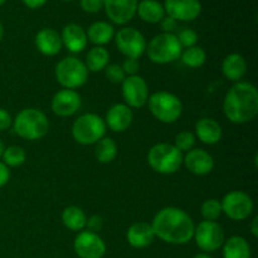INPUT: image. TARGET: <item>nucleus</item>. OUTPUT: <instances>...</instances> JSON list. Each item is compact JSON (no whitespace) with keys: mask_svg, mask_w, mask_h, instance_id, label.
<instances>
[{"mask_svg":"<svg viewBox=\"0 0 258 258\" xmlns=\"http://www.w3.org/2000/svg\"><path fill=\"white\" fill-rule=\"evenodd\" d=\"M151 227L155 237L165 243L185 244L194 236V224L191 217L185 211L176 207H165L155 214Z\"/></svg>","mask_w":258,"mask_h":258,"instance_id":"obj_1","label":"nucleus"},{"mask_svg":"<svg viewBox=\"0 0 258 258\" xmlns=\"http://www.w3.org/2000/svg\"><path fill=\"white\" fill-rule=\"evenodd\" d=\"M223 112L232 123L237 125L254 120L258 115V91L256 86L244 81L234 83L226 93Z\"/></svg>","mask_w":258,"mask_h":258,"instance_id":"obj_2","label":"nucleus"},{"mask_svg":"<svg viewBox=\"0 0 258 258\" xmlns=\"http://www.w3.org/2000/svg\"><path fill=\"white\" fill-rule=\"evenodd\" d=\"M13 128L19 138L35 141L44 138L49 130V120L38 108H23L13 120Z\"/></svg>","mask_w":258,"mask_h":258,"instance_id":"obj_3","label":"nucleus"},{"mask_svg":"<svg viewBox=\"0 0 258 258\" xmlns=\"http://www.w3.org/2000/svg\"><path fill=\"white\" fill-rule=\"evenodd\" d=\"M183 153L173 144L159 143L148 153V163L154 171L163 175L176 173L183 165Z\"/></svg>","mask_w":258,"mask_h":258,"instance_id":"obj_4","label":"nucleus"},{"mask_svg":"<svg viewBox=\"0 0 258 258\" xmlns=\"http://www.w3.org/2000/svg\"><path fill=\"white\" fill-rule=\"evenodd\" d=\"M149 110L151 115L163 123H174L183 113L180 98L168 91H158L149 96Z\"/></svg>","mask_w":258,"mask_h":258,"instance_id":"obj_5","label":"nucleus"},{"mask_svg":"<svg viewBox=\"0 0 258 258\" xmlns=\"http://www.w3.org/2000/svg\"><path fill=\"white\" fill-rule=\"evenodd\" d=\"M149 59L156 64H168L180 58L183 48L175 34L160 33L146 44Z\"/></svg>","mask_w":258,"mask_h":258,"instance_id":"obj_6","label":"nucleus"},{"mask_svg":"<svg viewBox=\"0 0 258 258\" xmlns=\"http://www.w3.org/2000/svg\"><path fill=\"white\" fill-rule=\"evenodd\" d=\"M105 120L96 113H85L72 125V138L81 145H95L106 135Z\"/></svg>","mask_w":258,"mask_h":258,"instance_id":"obj_7","label":"nucleus"},{"mask_svg":"<svg viewBox=\"0 0 258 258\" xmlns=\"http://www.w3.org/2000/svg\"><path fill=\"white\" fill-rule=\"evenodd\" d=\"M88 70L85 62L77 57H64L55 66V80L66 90H77L88 80Z\"/></svg>","mask_w":258,"mask_h":258,"instance_id":"obj_8","label":"nucleus"},{"mask_svg":"<svg viewBox=\"0 0 258 258\" xmlns=\"http://www.w3.org/2000/svg\"><path fill=\"white\" fill-rule=\"evenodd\" d=\"M193 238L196 243L204 253L214 252L223 246L226 241V234L222 226L217 222L202 221L194 229Z\"/></svg>","mask_w":258,"mask_h":258,"instance_id":"obj_9","label":"nucleus"},{"mask_svg":"<svg viewBox=\"0 0 258 258\" xmlns=\"http://www.w3.org/2000/svg\"><path fill=\"white\" fill-rule=\"evenodd\" d=\"M222 213L236 222L244 221L253 212V201L242 190H232L223 197L221 202Z\"/></svg>","mask_w":258,"mask_h":258,"instance_id":"obj_10","label":"nucleus"},{"mask_svg":"<svg viewBox=\"0 0 258 258\" xmlns=\"http://www.w3.org/2000/svg\"><path fill=\"white\" fill-rule=\"evenodd\" d=\"M115 43L117 49L126 58L139 59L146 50V39L140 30L133 27H125L115 34Z\"/></svg>","mask_w":258,"mask_h":258,"instance_id":"obj_11","label":"nucleus"},{"mask_svg":"<svg viewBox=\"0 0 258 258\" xmlns=\"http://www.w3.org/2000/svg\"><path fill=\"white\" fill-rule=\"evenodd\" d=\"M125 105L130 108H141L148 103L149 86L141 76H127L121 83Z\"/></svg>","mask_w":258,"mask_h":258,"instance_id":"obj_12","label":"nucleus"},{"mask_svg":"<svg viewBox=\"0 0 258 258\" xmlns=\"http://www.w3.org/2000/svg\"><path fill=\"white\" fill-rule=\"evenodd\" d=\"M73 249L80 258H102L106 253V243L97 233L82 231L76 236Z\"/></svg>","mask_w":258,"mask_h":258,"instance_id":"obj_13","label":"nucleus"},{"mask_svg":"<svg viewBox=\"0 0 258 258\" xmlns=\"http://www.w3.org/2000/svg\"><path fill=\"white\" fill-rule=\"evenodd\" d=\"M164 10L176 22H193L201 15V0H165Z\"/></svg>","mask_w":258,"mask_h":258,"instance_id":"obj_14","label":"nucleus"},{"mask_svg":"<svg viewBox=\"0 0 258 258\" xmlns=\"http://www.w3.org/2000/svg\"><path fill=\"white\" fill-rule=\"evenodd\" d=\"M139 0H103V9L111 23L125 25L135 18Z\"/></svg>","mask_w":258,"mask_h":258,"instance_id":"obj_15","label":"nucleus"},{"mask_svg":"<svg viewBox=\"0 0 258 258\" xmlns=\"http://www.w3.org/2000/svg\"><path fill=\"white\" fill-rule=\"evenodd\" d=\"M81 105L82 100L77 91L63 88L53 96L50 108L58 117H70L80 111Z\"/></svg>","mask_w":258,"mask_h":258,"instance_id":"obj_16","label":"nucleus"},{"mask_svg":"<svg viewBox=\"0 0 258 258\" xmlns=\"http://www.w3.org/2000/svg\"><path fill=\"white\" fill-rule=\"evenodd\" d=\"M183 164L191 174L198 176L208 175L214 168V159L204 149H191L183 156Z\"/></svg>","mask_w":258,"mask_h":258,"instance_id":"obj_17","label":"nucleus"},{"mask_svg":"<svg viewBox=\"0 0 258 258\" xmlns=\"http://www.w3.org/2000/svg\"><path fill=\"white\" fill-rule=\"evenodd\" d=\"M134 120L133 110L125 103H115L108 108L105 123L113 133H123L131 126Z\"/></svg>","mask_w":258,"mask_h":258,"instance_id":"obj_18","label":"nucleus"},{"mask_svg":"<svg viewBox=\"0 0 258 258\" xmlns=\"http://www.w3.org/2000/svg\"><path fill=\"white\" fill-rule=\"evenodd\" d=\"M60 39H62V44L73 54L83 52L88 43L86 30L76 23H70L63 28Z\"/></svg>","mask_w":258,"mask_h":258,"instance_id":"obj_19","label":"nucleus"},{"mask_svg":"<svg viewBox=\"0 0 258 258\" xmlns=\"http://www.w3.org/2000/svg\"><path fill=\"white\" fill-rule=\"evenodd\" d=\"M34 43L37 49L43 55H47V57L57 55L63 47L60 34L57 30L52 29V28H43V29H40L37 33V35H35Z\"/></svg>","mask_w":258,"mask_h":258,"instance_id":"obj_20","label":"nucleus"},{"mask_svg":"<svg viewBox=\"0 0 258 258\" xmlns=\"http://www.w3.org/2000/svg\"><path fill=\"white\" fill-rule=\"evenodd\" d=\"M128 244L134 248H146L150 246L155 239V233L151 227V223L148 222H136L131 224L126 233Z\"/></svg>","mask_w":258,"mask_h":258,"instance_id":"obj_21","label":"nucleus"},{"mask_svg":"<svg viewBox=\"0 0 258 258\" xmlns=\"http://www.w3.org/2000/svg\"><path fill=\"white\" fill-rule=\"evenodd\" d=\"M223 135L221 125L214 118L203 117L196 123V138L206 145H214L219 143Z\"/></svg>","mask_w":258,"mask_h":258,"instance_id":"obj_22","label":"nucleus"},{"mask_svg":"<svg viewBox=\"0 0 258 258\" xmlns=\"http://www.w3.org/2000/svg\"><path fill=\"white\" fill-rule=\"evenodd\" d=\"M222 73L231 82H239L247 73V62L243 55L231 53L222 62Z\"/></svg>","mask_w":258,"mask_h":258,"instance_id":"obj_23","label":"nucleus"},{"mask_svg":"<svg viewBox=\"0 0 258 258\" xmlns=\"http://www.w3.org/2000/svg\"><path fill=\"white\" fill-rule=\"evenodd\" d=\"M86 34H87V39L92 44H95V47H103V45L108 44L115 38L116 32L111 23L98 20V22L92 23L88 27Z\"/></svg>","mask_w":258,"mask_h":258,"instance_id":"obj_24","label":"nucleus"},{"mask_svg":"<svg viewBox=\"0 0 258 258\" xmlns=\"http://www.w3.org/2000/svg\"><path fill=\"white\" fill-rule=\"evenodd\" d=\"M136 14L148 24H158L165 17V10L158 0H141L138 4Z\"/></svg>","mask_w":258,"mask_h":258,"instance_id":"obj_25","label":"nucleus"},{"mask_svg":"<svg viewBox=\"0 0 258 258\" xmlns=\"http://www.w3.org/2000/svg\"><path fill=\"white\" fill-rule=\"evenodd\" d=\"M223 258H251V246L241 236H232L223 243Z\"/></svg>","mask_w":258,"mask_h":258,"instance_id":"obj_26","label":"nucleus"},{"mask_svg":"<svg viewBox=\"0 0 258 258\" xmlns=\"http://www.w3.org/2000/svg\"><path fill=\"white\" fill-rule=\"evenodd\" d=\"M62 223L72 232H82L87 224V216L77 206H70L63 209Z\"/></svg>","mask_w":258,"mask_h":258,"instance_id":"obj_27","label":"nucleus"},{"mask_svg":"<svg viewBox=\"0 0 258 258\" xmlns=\"http://www.w3.org/2000/svg\"><path fill=\"white\" fill-rule=\"evenodd\" d=\"M110 63V53L105 47H93L86 55L85 64L88 72H101Z\"/></svg>","mask_w":258,"mask_h":258,"instance_id":"obj_28","label":"nucleus"},{"mask_svg":"<svg viewBox=\"0 0 258 258\" xmlns=\"http://www.w3.org/2000/svg\"><path fill=\"white\" fill-rule=\"evenodd\" d=\"M95 145V156L98 163L110 164L117 156V145L111 138L105 136Z\"/></svg>","mask_w":258,"mask_h":258,"instance_id":"obj_29","label":"nucleus"},{"mask_svg":"<svg viewBox=\"0 0 258 258\" xmlns=\"http://www.w3.org/2000/svg\"><path fill=\"white\" fill-rule=\"evenodd\" d=\"M181 62L190 68H199L206 63L207 53L202 47L194 45V47L183 49L180 54Z\"/></svg>","mask_w":258,"mask_h":258,"instance_id":"obj_30","label":"nucleus"},{"mask_svg":"<svg viewBox=\"0 0 258 258\" xmlns=\"http://www.w3.org/2000/svg\"><path fill=\"white\" fill-rule=\"evenodd\" d=\"M3 163L8 166V168H18L22 166L27 160V154L22 146L12 145L8 146L3 151Z\"/></svg>","mask_w":258,"mask_h":258,"instance_id":"obj_31","label":"nucleus"},{"mask_svg":"<svg viewBox=\"0 0 258 258\" xmlns=\"http://www.w3.org/2000/svg\"><path fill=\"white\" fill-rule=\"evenodd\" d=\"M201 214L204 218V221L216 222L222 214L221 202L213 198L204 201L201 207Z\"/></svg>","mask_w":258,"mask_h":258,"instance_id":"obj_32","label":"nucleus"},{"mask_svg":"<svg viewBox=\"0 0 258 258\" xmlns=\"http://www.w3.org/2000/svg\"><path fill=\"white\" fill-rule=\"evenodd\" d=\"M197 138L193 133L190 131H180L178 135L175 136V140H174L173 145L178 149L181 153H188L189 150L194 149V145H196Z\"/></svg>","mask_w":258,"mask_h":258,"instance_id":"obj_33","label":"nucleus"},{"mask_svg":"<svg viewBox=\"0 0 258 258\" xmlns=\"http://www.w3.org/2000/svg\"><path fill=\"white\" fill-rule=\"evenodd\" d=\"M179 43H180L181 48L186 49V48H190L197 45L198 43V34H197L196 30L190 29V28H184L179 32V34L176 35Z\"/></svg>","mask_w":258,"mask_h":258,"instance_id":"obj_34","label":"nucleus"},{"mask_svg":"<svg viewBox=\"0 0 258 258\" xmlns=\"http://www.w3.org/2000/svg\"><path fill=\"white\" fill-rule=\"evenodd\" d=\"M103 71H105L106 78H107L110 82L115 83V85L122 83L123 80L127 77L120 64H108Z\"/></svg>","mask_w":258,"mask_h":258,"instance_id":"obj_35","label":"nucleus"},{"mask_svg":"<svg viewBox=\"0 0 258 258\" xmlns=\"http://www.w3.org/2000/svg\"><path fill=\"white\" fill-rule=\"evenodd\" d=\"M81 9L88 14H96L103 9V0H80Z\"/></svg>","mask_w":258,"mask_h":258,"instance_id":"obj_36","label":"nucleus"},{"mask_svg":"<svg viewBox=\"0 0 258 258\" xmlns=\"http://www.w3.org/2000/svg\"><path fill=\"white\" fill-rule=\"evenodd\" d=\"M121 67L126 76H135L140 70V63H139V59H135V58H126Z\"/></svg>","mask_w":258,"mask_h":258,"instance_id":"obj_37","label":"nucleus"},{"mask_svg":"<svg viewBox=\"0 0 258 258\" xmlns=\"http://www.w3.org/2000/svg\"><path fill=\"white\" fill-rule=\"evenodd\" d=\"M160 27H161V30H163V33H170V34H174V30H175L176 27H178V22L174 20L173 18L165 15V17L161 19Z\"/></svg>","mask_w":258,"mask_h":258,"instance_id":"obj_38","label":"nucleus"},{"mask_svg":"<svg viewBox=\"0 0 258 258\" xmlns=\"http://www.w3.org/2000/svg\"><path fill=\"white\" fill-rule=\"evenodd\" d=\"M103 226V221L100 216H92L90 218H87V231L93 232V233H97L98 231H101Z\"/></svg>","mask_w":258,"mask_h":258,"instance_id":"obj_39","label":"nucleus"},{"mask_svg":"<svg viewBox=\"0 0 258 258\" xmlns=\"http://www.w3.org/2000/svg\"><path fill=\"white\" fill-rule=\"evenodd\" d=\"M13 125V118L5 108L0 107V131H5Z\"/></svg>","mask_w":258,"mask_h":258,"instance_id":"obj_40","label":"nucleus"},{"mask_svg":"<svg viewBox=\"0 0 258 258\" xmlns=\"http://www.w3.org/2000/svg\"><path fill=\"white\" fill-rule=\"evenodd\" d=\"M10 179V170L3 161H0V188L5 186Z\"/></svg>","mask_w":258,"mask_h":258,"instance_id":"obj_41","label":"nucleus"},{"mask_svg":"<svg viewBox=\"0 0 258 258\" xmlns=\"http://www.w3.org/2000/svg\"><path fill=\"white\" fill-rule=\"evenodd\" d=\"M22 2L29 9H39L47 4L48 0H22Z\"/></svg>","mask_w":258,"mask_h":258,"instance_id":"obj_42","label":"nucleus"},{"mask_svg":"<svg viewBox=\"0 0 258 258\" xmlns=\"http://www.w3.org/2000/svg\"><path fill=\"white\" fill-rule=\"evenodd\" d=\"M251 233L254 238L258 237V217H254L251 223Z\"/></svg>","mask_w":258,"mask_h":258,"instance_id":"obj_43","label":"nucleus"},{"mask_svg":"<svg viewBox=\"0 0 258 258\" xmlns=\"http://www.w3.org/2000/svg\"><path fill=\"white\" fill-rule=\"evenodd\" d=\"M193 258H212L211 256H209L208 253H198V254H196V256H194Z\"/></svg>","mask_w":258,"mask_h":258,"instance_id":"obj_44","label":"nucleus"},{"mask_svg":"<svg viewBox=\"0 0 258 258\" xmlns=\"http://www.w3.org/2000/svg\"><path fill=\"white\" fill-rule=\"evenodd\" d=\"M3 38H4V27H3V24L0 23V42L3 40Z\"/></svg>","mask_w":258,"mask_h":258,"instance_id":"obj_45","label":"nucleus"},{"mask_svg":"<svg viewBox=\"0 0 258 258\" xmlns=\"http://www.w3.org/2000/svg\"><path fill=\"white\" fill-rule=\"evenodd\" d=\"M4 144H3L2 139H0V159H2V155H3V151H4Z\"/></svg>","mask_w":258,"mask_h":258,"instance_id":"obj_46","label":"nucleus"},{"mask_svg":"<svg viewBox=\"0 0 258 258\" xmlns=\"http://www.w3.org/2000/svg\"><path fill=\"white\" fill-rule=\"evenodd\" d=\"M5 3H7V0H0V7H2V5H4Z\"/></svg>","mask_w":258,"mask_h":258,"instance_id":"obj_47","label":"nucleus"},{"mask_svg":"<svg viewBox=\"0 0 258 258\" xmlns=\"http://www.w3.org/2000/svg\"><path fill=\"white\" fill-rule=\"evenodd\" d=\"M62 2H75V0H62Z\"/></svg>","mask_w":258,"mask_h":258,"instance_id":"obj_48","label":"nucleus"}]
</instances>
